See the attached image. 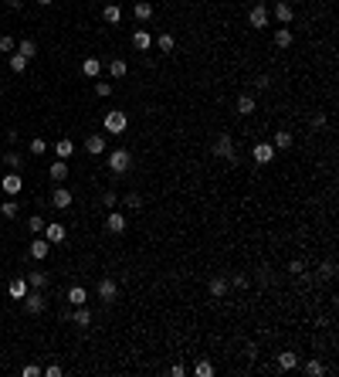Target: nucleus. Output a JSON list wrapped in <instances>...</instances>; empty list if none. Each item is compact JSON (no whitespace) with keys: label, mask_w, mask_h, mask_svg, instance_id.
I'll return each mask as SVG.
<instances>
[{"label":"nucleus","mask_w":339,"mask_h":377,"mask_svg":"<svg viewBox=\"0 0 339 377\" xmlns=\"http://www.w3.org/2000/svg\"><path fill=\"white\" fill-rule=\"evenodd\" d=\"M210 157H224L227 163H237V149H234V136L231 133H221L210 146Z\"/></svg>","instance_id":"f257e3e1"},{"label":"nucleus","mask_w":339,"mask_h":377,"mask_svg":"<svg viewBox=\"0 0 339 377\" xmlns=\"http://www.w3.org/2000/svg\"><path fill=\"white\" fill-rule=\"evenodd\" d=\"M129 167H133V157H129V149H112L109 153V170L119 177V173H129Z\"/></svg>","instance_id":"f03ea898"},{"label":"nucleus","mask_w":339,"mask_h":377,"mask_svg":"<svg viewBox=\"0 0 339 377\" xmlns=\"http://www.w3.org/2000/svg\"><path fill=\"white\" fill-rule=\"evenodd\" d=\"M125 126H129V119H125V112H122V109H112V112L105 116V133L119 136V133H125Z\"/></svg>","instance_id":"7ed1b4c3"},{"label":"nucleus","mask_w":339,"mask_h":377,"mask_svg":"<svg viewBox=\"0 0 339 377\" xmlns=\"http://www.w3.org/2000/svg\"><path fill=\"white\" fill-rule=\"evenodd\" d=\"M45 306H48V299L41 296V289H34V292H27V296H24V309H27L31 316L45 313Z\"/></svg>","instance_id":"20e7f679"},{"label":"nucleus","mask_w":339,"mask_h":377,"mask_svg":"<svg viewBox=\"0 0 339 377\" xmlns=\"http://www.w3.org/2000/svg\"><path fill=\"white\" fill-rule=\"evenodd\" d=\"M99 299H102V303H115V299H119L115 279H99Z\"/></svg>","instance_id":"39448f33"},{"label":"nucleus","mask_w":339,"mask_h":377,"mask_svg":"<svg viewBox=\"0 0 339 377\" xmlns=\"http://www.w3.org/2000/svg\"><path fill=\"white\" fill-rule=\"evenodd\" d=\"M251 157H255V163H271L275 160V146H271V143H255Z\"/></svg>","instance_id":"423d86ee"},{"label":"nucleus","mask_w":339,"mask_h":377,"mask_svg":"<svg viewBox=\"0 0 339 377\" xmlns=\"http://www.w3.org/2000/svg\"><path fill=\"white\" fill-rule=\"evenodd\" d=\"M125 224H129V221H125V214H119V211H109V214H105V228L112 231V235H122Z\"/></svg>","instance_id":"0eeeda50"},{"label":"nucleus","mask_w":339,"mask_h":377,"mask_svg":"<svg viewBox=\"0 0 339 377\" xmlns=\"http://www.w3.org/2000/svg\"><path fill=\"white\" fill-rule=\"evenodd\" d=\"M0 191H4V194H21V173L17 170H11L7 173V177H4V180H0Z\"/></svg>","instance_id":"6e6552de"},{"label":"nucleus","mask_w":339,"mask_h":377,"mask_svg":"<svg viewBox=\"0 0 339 377\" xmlns=\"http://www.w3.org/2000/svg\"><path fill=\"white\" fill-rule=\"evenodd\" d=\"M248 21H251V27H268V11H265V4H258V7H251Z\"/></svg>","instance_id":"1a4fd4ad"},{"label":"nucleus","mask_w":339,"mask_h":377,"mask_svg":"<svg viewBox=\"0 0 339 377\" xmlns=\"http://www.w3.org/2000/svg\"><path fill=\"white\" fill-rule=\"evenodd\" d=\"M71 201H75V194H71V191H65V187H58L55 194H51V204L61 207V211H65V207H71Z\"/></svg>","instance_id":"9d476101"},{"label":"nucleus","mask_w":339,"mask_h":377,"mask_svg":"<svg viewBox=\"0 0 339 377\" xmlns=\"http://www.w3.org/2000/svg\"><path fill=\"white\" fill-rule=\"evenodd\" d=\"M7 292H11V299H24L27 292H31V286H27V279L21 275V279H14L11 286H7Z\"/></svg>","instance_id":"9b49d317"},{"label":"nucleus","mask_w":339,"mask_h":377,"mask_svg":"<svg viewBox=\"0 0 339 377\" xmlns=\"http://www.w3.org/2000/svg\"><path fill=\"white\" fill-rule=\"evenodd\" d=\"M234 105H237V116H251V112H255V95H248V92H241Z\"/></svg>","instance_id":"f8f14e48"},{"label":"nucleus","mask_w":339,"mask_h":377,"mask_svg":"<svg viewBox=\"0 0 339 377\" xmlns=\"http://www.w3.org/2000/svg\"><path fill=\"white\" fill-rule=\"evenodd\" d=\"M85 149H89L92 157H102V153H105V136H102V133L99 136H89L85 139Z\"/></svg>","instance_id":"ddd939ff"},{"label":"nucleus","mask_w":339,"mask_h":377,"mask_svg":"<svg viewBox=\"0 0 339 377\" xmlns=\"http://www.w3.org/2000/svg\"><path fill=\"white\" fill-rule=\"evenodd\" d=\"M275 17H278L282 24H292V17H295L292 4H285V0H278V4H275Z\"/></svg>","instance_id":"4468645a"},{"label":"nucleus","mask_w":339,"mask_h":377,"mask_svg":"<svg viewBox=\"0 0 339 377\" xmlns=\"http://www.w3.org/2000/svg\"><path fill=\"white\" fill-rule=\"evenodd\" d=\"M65 224H58V221H51V224H48V241H51V245H61V241H65Z\"/></svg>","instance_id":"2eb2a0df"},{"label":"nucleus","mask_w":339,"mask_h":377,"mask_svg":"<svg viewBox=\"0 0 339 377\" xmlns=\"http://www.w3.org/2000/svg\"><path fill=\"white\" fill-rule=\"evenodd\" d=\"M48 248H51V245H48V238H34V241H31V258H37V262H41V258H48Z\"/></svg>","instance_id":"dca6fc26"},{"label":"nucleus","mask_w":339,"mask_h":377,"mask_svg":"<svg viewBox=\"0 0 339 377\" xmlns=\"http://www.w3.org/2000/svg\"><path fill=\"white\" fill-rule=\"evenodd\" d=\"M85 299H89L85 286H71V289H68V303H71V306H85Z\"/></svg>","instance_id":"f3484780"},{"label":"nucleus","mask_w":339,"mask_h":377,"mask_svg":"<svg viewBox=\"0 0 339 377\" xmlns=\"http://www.w3.org/2000/svg\"><path fill=\"white\" fill-rule=\"evenodd\" d=\"M48 173H51V180H55V183H61V180L68 177V163H65V160L51 163V167H48Z\"/></svg>","instance_id":"a211bd4d"},{"label":"nucleus","mask_w":339,"mask_h":377,"mask_svg":"<svg viewBox=\"0 0 339 377\" xmlns=\"http://www.w3.org/2000/svg\"><path fill=\"white\" fill-rule=\"evenodd\" d=\"M133 14H136V21H149V17H153V4H149V0H139L133 7Z\"/></svg>","instance_id":"6ab92c4d"},{"label":"nucleus","mask_w":339,"mask_h":377,"mask_svg":"<svg viewBox=\"0 0 339 377\" xmlns=\"http://www.w3.org/2000/svg\"><path fill=\"white\" fill-rule=\"evenodd\" d=\"M278 367H282V370H295V367H299V354H292V350L278 354Z\"/></svg>","instance_id":"aec40b11"},{"label":"nucleus","mask_w":339,"mask_h":377,"mask_svg":"<svg viewBox=\"0 0 339 377\" xmlns=\"http://www.w3.org/2000/svg\"><path fill=\"white\" fill-rule=\"evenodd\" d=\"M275 48H292V27H278L275 31Z\"/></svg>","instance_id":"412c9836"},{"label":"nucleus","mask_w":339,"mask_h":377,"mask_svg":"<svg viewBox=\"0 0 339 377\" xmlns=\"http://www.w3.org/2000/svg\"><path fill=\"white\" fill-rule=\"evenodd\" d=\"M14 51H17V55H24V58H27V61H31V58L37 55V45H34L31 37H24V41H21V45H17V48H14Z\"/></svg>","instance_id":"4be33fe9"},{"label":"nucleus","mask_w":339,"mask_h":377,"mask_svg":"<svg viewBox=\"0 0 339 377\" xmlns=\"http://www.w3.org/2000/svg\"><path fill=\"white\" fill-rule=\"evenodd\" d=\"M81 71H85L89 79H99V71H102V61H99V58H85V65H81Z\"/></svg>","instance_id":"5701e85b"},{"label":"nucleus","mask_w":339,"mask_h":377,"mask_svg":"<svg viewBox=\"0 0 339 377\" xmlns=\"http://www.w3.org/2000/svg\"><path fill=\"white\" fill-rule=\"evenodd\" d=\"M102 17H105V24H119V21H122V11H119L115 4H105V11H102Z\"/></svg>","instance_id":"b1692460"},{"label":"nucleus","mask_w":339,"mask_h":377,"mask_svg":"<svg viewBox=\"0 0 339 377\" xmlns=\"http://www.w3.org/2000/svg\"><path fill=\"white\" fill-rule=\"evenodd\" d=\"M58 160H68V157H71V153H75V143H71V139H58Z\"/></svg>","instance_id":"393cba45"},{"label":"nucleus","mask_w":339,"mask_h":377,"mask_svg":"<svg viewBox=\"0 0 339 377\" xmlns=\"http://www.w3.org/2000/svg\"><path fill=\"white\" fill-rule=\"evenodd\" d=\"M271 146H275V149H288V146H292V133H285V129H282V133H275Z\"/></svg>","instance_id":"a878e982"},{"label":"nucleus","mask_w":339,"mask_h":377,"mask_svg":"<svg viewBox=\"0 0 339 377\" xmlns=\"http://www.w3.org/2000/svg\"><path fill=\"white\" fill-rule=\"evenodd\" d=\"M125 71H129V65H125L122 58H115L112 65H109V75H112V79H125Z\"/></svg>","instance_id":"bb28decb"},{"label":"nucleus","mask_w":339,"mask_h":377,"mask_svg":"<svg viewBox=\"0 0 339 377\" xmlns=\"http://www.w3.org/2000/svg\"><path fill=\"white\" fill-rule=\"evenodd\" d=\"M24 279H27V286H31V289H45L48 286V275L45 272H31V275H24Z\"/></svg>","instance_id":"cd10ccee"},{"label":"nucleus","mask_w":339,"mask_h":377,"mask_svg":"<svg viewBox=\"0 0 339 377\" xmlns=\"http://www.w3.org/2000/svg\"><path fill=\"white\" fill-rule=\"evenodd\" d=\"M71 320H75V326H89L92 323V313L85 306H75V316H71Z\"/></svg>","instance_id":"c85d7f7f"},{"label":"nucleus","mask_w":339,"mask_h":377,"mask_svg":"<svg viewBox=\"0 0 339 377\" xmlns=\"http://www.w3.org/2000/svg\"><path fill=\"white\" fill-rule=\"evenodd\" d=\"M207 289H210V296H214V299H224L227 282H224V279H210V286H207Z\"/></svg>","instance_id":"c756f323"},{"label":"nucleus","mask_w":339,"mask_h":377,"mask_svg":"<svg viewBox=\"0 0 339 377\" xmlns=\"http://www.w3.org/2000/svg\"><path fill=\"white\" fill-rule=\"evenodd\" d=\"M133 45H136V48H139V51H146V48H149V45H153V37H149V34H146V31H136V34H133Z\"/></svg>","instance_id":"7c9ffc66"},{"label":"nucleus","mask_w":339,"mask_h":377,"mask_svg":"<svg viewBox=\"0 0 339 377\" xmlns=\"http://www.w3.org/2000/svg\"><path fill=\"white\" fill-rule=\"evenodd\" d=\"M24 68H27V58H24V55H17V51H14V55H11V71H17V75H21Z\"/></svg>","instance_id":"2f4dec72"},{"label":"nucleus","mask_w":339,"mask_h":377,"mask_svg":"<svg viewBox=\"0 0 339 377\" xmlns=\"http://www.w3.org/2000/svg\"><path fill=\"white\" fill-rule=\"evenodd\" d=\"M193 374H197V377H210V374H214V364H210V360H200V364L193 367Z\"/></svg>","instance_id":"473e14b6"},{"label":"nucleus","mask_w":339,"mask_h":377,"mask_svg":"<svg viewBox=\"0 0 339 377\" xmlns=\"http://www.w3.org/2000/svg\"><path fill=\"white\" fill-rule=\"evenodd\" d=\"M305 374H309V377H322V374H326V367L319 364V360H309V364H305Z\"/></svg>","instance_id":"72a5a7b5"},{"label":"nucleus","mask_w":339,"mask_h":377,"mask_svg":"<svg viewBox=\"0 0 339 377\" xmlns=\"http://www.w3.org/2000/svg\"><path fill=\"white\" fill-rule=\"evenodd\" d=\"M31 153H34V157H41V153H48V139L34 136V139H31Z\"/></svg>","instance_id":"f704fd0d"},{"label":"nucleus","mask_w":339,"mask_h":377,"mask_svg":"<svg viewBox=\"0 0 339 377\" xmlns=\"http://www.w3.org/2000/svg\"><path fill=\"white\" fill-rule=\"evenodd\" d=\"M156 45H159V51H166V55H169V51L177 48V41H173L169 34H159V37H156Z\"/></svg>","instance_id":"c9c22d12"},{"label":"nucleus","mask_w":339,"mask_h":377,"mask_svg":"<svg viewBox=\"0 0 339 377\" xmlns=\"http://www.w3.org/2000/svg\"><path fill=\"white\" fill-rule=\"evenodd\" d=\"M95 95H99V99L112 95V85H109V82H95Z\"/></svg>","instance_id":"e433bc0d"},{"label":"nucleus","mask_w":339,"mask_h":377,"mask_svg":"<svg viewBox=\"0 0 339 377\" xmlns=\"http://www.w3.org/2000/svg\"><path fill=\"white\" fill-rule=\"evenodd\" d=\"M4 163H7V167H11V170H21V157H17V153H7V157H4Z\"/></svg>","instance_id":"4c0bfd02"},{"label":"nucleus","mask_w":339,"mask_h":377,"mask_svg":"<svg viewBox=\"0 0 339 377\" xmlns=\"http://www.w3.org/2000/svg\"><path fill=\"white\" fill-rule=\"evenodd\" d=\"M319 275H322V279H332V275H336V262H322Z\"/></svg>","instance_id":"58836bf2"},{"label":"nucleus","mask_w":339,"mask_h":377,"mask_svg":"<svg viewBox=\"0 0 339 377\" xmlns=\"http://www.w3.org/2000/svg\"><path fill=\"white\" fill-rule=\"evenodd\" d=\"M0 211H4V217H17V211H21V207L14 204V201H7V204L0 207Z\"/></svg>","instance_id":"ea45409f"},{"label":"nucleus","mask_w":339,"mask_h":377,"mask_svg":"<svg viewBox=\"0 0 339 377\" xmlns=\"http://www.w3.org/2000/svg\"><path fill=\"white\" fill-rule=\"evenodd\" d=\"M14 48H17V41H14L11 34H7V37H0V51H14Z\"/></svg>","instance_id":"a19ab883"},{"label":"nucleus","mask_w":339,"mask_h":377,"mask_svg":"<svg viewBox=\"0 0 339 377\" xmlns=\"http://www.w3.org/2000/svg\"><path fill=\"white\" fill-rule=\"evenodd\" d=\"M27 228H31V231H45V217H31Z\"/></svg>","instance_id":"79ce46f5"},{"label":"nucleus","mask_w":339,"mask_h":377,"mask_svg":"<svg viewBox=\"0 0 339 377\" xmlns=\"http://www.w3.org/2000/svg\"><path fill=\"white\" fill-rule=\"evenodd\" d=\"M115 201H119V197H115L112 191H105V194H102V204H105V207H115Z\"/></svg>","instance_id":"37998d69"},{"label":"nucleus","mask_w":339,"mask_h":377,"mask_svg":"<svg viewBox=\"0 0 339 377\" xmlns=\"http://www.w3.org/2000/svg\"><path fill=\"white\" fill-rule=\"evenodd\" d=\"M125 204H129V207H133V211H136V207L143 204V197H139V194H125Z\"/></svg>","instance_id":"c03bdc74"},{"label":"nucleus","mask_w":339,"mask_h":377,"mask_svg":"<svg viewBox=\"0 0 339 377\" xmlns=\"http://www.w3.org/2000/svg\"><path fill=\"white\" fill-rule=\"evenodd\" d=\"M21 374H24V377H41V367L27 364V367H24V370H21Z\"/></svg>","instance_id":"a18cd8bd"},{"label":"nucleus","mask_w":339,"mask_h":377,"mask_svg":"<svg viewBox=\"0 0 339 377\" xmlns=\"http://www.w3.org/2000/svg\"><path fill=\"white\" fill-rule=\"evenodd\" d=\"M231 282H234V289H248V275H234Z\"/></svg>","instance_id":"49530a36"},{"label":"nucleus","mask_w":339,"mask_h":377,"mask_svg":"<svg viewBox=\"0 0 339 377\" xmlns=\"http://www.w3.org/2000/svg\"><path fill=\"white\" fill-rule=\"evenodd\" d=\"M41 374H48V377H61V367H58V364H48V370H41Z\"/></svg>","instance_id":"de8ad7c7"},{"label":"nucleus","mask_w":339,"mask_h":377,"mask_svg":"<svg viewBox=\"0 0 339 377\" xmlns=\"http://www.w3.org/2000/svg\"><path fill=\"white\" fill-rule=\"evenodd\" d=\"M288 272H292V275H299V272H305V265H302V262H299V258H295V262H292V265H288Z\"/></svg>","instance_id":"09e8293b"},{"label":"nucleus","mask_w":339,"mask_h":377,"mask_svg":"<svg viewBox=\"0 0 339 377\" xmlns=\"http://www.w3.org/2000/svg\"><path fill=\"white\" fill-rule=\"evenodd\" d=\"M21 4H24V0H7V7H11V11H21Z\"/></svg>","instance_id":"8fccbe9b"},{"label":"nucleus","mask_w":339,"mask_h":377,"mask_svg":"<svg viewBox=\"0 0 339 377\" xmlns=\"http://www.w3.org/2000/svg\"><path fill=\"white\" fill-rule=\"evenodd\" d=\"M37 4H45V7H48V4H55V0H37Z\"/></svg>","instance_id":"3c124183"},{"label":"nucleus","mask_w":339,"mask_h":377,"mask_svg":"<svg viewBox=\"0 0 339 377\" xmlns=\"http://www.w3.org/2000/svg\"><path fill=\"white\" fill-rule=\"evenodd\" d=\"M102 4H105V0H102Z\"/></svg>","instance_id":"603ef678"}]
</instances>
